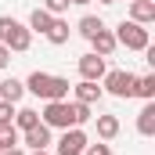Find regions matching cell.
Instances as JSON below:
<instances>
[{"label": "cell", "instance_id": "cell-12", "mask_svg": "<svg viewBox=\"0 0 155 155\" xmlns=\"http://www.w3.org/2000/svg\"><path fill=\"white\" fill-rule=\"evenodd\" d=\"M25 144H29L33 152H40V148H47V144H51V126H43V123H36L33 130H25Z\"/></svg>", "mask_w": 155, "mask_h": 155}, {"label": "cell", "instance_id": "cell-1", "mask_svg": "<svg viewBox=\"0 0 155 155\" xmlns=\"http://www.w3.org/2000/svg\"><path fill=\"white\" fill-rule=\"evenodd\" d=\"M25 90L29 94H36L43 101H65L69 97V79L65 76H51V72H33V76L25 79Z\"/></svg>", "mask_w": 155, "mask_h": 155}, {"label": "cell", "instance_id": "cell-22", "mask_svg": "<svg viewBox=\"0 0 155 155\" xmlns=\"http://www.w3.org/2000/svg\"><path fill=\"white\" fill-rule=\"evenodd\" d=\"M83 155H112V148H108V144H90V141H87Z\"/></svg>", "mask_w": 155, "mask_h": 155}, {"label": "cell", "instance_id": "cell-9", "mask_svg": "<svg viewBox=\"0 0 155 155\" xmlns=\"http://www.w3.org/2000/svg\"><path fill=\"white\" fill-rule=\"evenodd\" d=\"M72 94H76V101H83V105H94V101H101V87L94 83V79H79L76 87H72Z\"/></svg>", "mask_w": 155, "mask_h": 155}, {"label": "cell", "instance_id": "cell-3", "mask_svg": "<svg viewBox=\"0 0 155 155\" xmlns=\"http://www.w3.org/2000/svg\"><path fill=\"white\" fill-rule=\"evenodd\" d=\"M116 43L119 47H126V51H144L148 43H152V36H148V29L144 25H137V22H119V29H116Z\"/></svg>", "mask_w": 155, "mask_h": 155}, {"label": "cell", "instance_id": "cell-19", "mask_svg": "<svg viewBox=\"0 0 155 155\" xmlns=\"http://www.w3.org/2000/svg\"><path fill=\"white\" fill-rule=\"evenodd\" d=\"M18 144V130L11 126V123H0V152H7V148H15Z\"/></svg>", "mask_w": 155, "mask_h": 155}, {"label": "cell", "instance_id": "cell-18", "mask_svg": "<svg viewBox=\"0 0 155 155\" xmlns=\"http://www.w3.org/2000/svg\"><path fill=\"white\" fill-rule=\"evenodd\" d=\"M76 29H79V36H87V40H90L94 33H97V29H105V22H101L97 15H83V18H79V25H76Z\"/></svg>", "mask_w": 155, "mask_h": 155}, {"label": "cell", "instance_id": "cell-17", "mask_svg": "<svg viewBox=\"0 0 155 155\" xmlns=\"http://www.w3.org/2000/svg\"><path fill=\"white\" fill-rule=\"evenodd\" d=\"M134 97H144V101H155V76H137V87H134Z\"/></svg>", "mask_w": 155, "mask_h": 155}, {"label": "cell", "instance_id": "cell-5", "mask_svg": "<svg viewBox=\"0 0 155 155\" xmlns=\"http://www.w3.org/2000/svg\"><path fill=\"white\" fill-rule=\"evenodd\" d=\"M108 72V58H101V54H83L79 58V76L83 79H94V83H101V76Z\"/></svg>", "mask_w": 155, "mask_h": 155}, {"label": "cell", "instance_id": "cell-10", "mask_svg": "<svg viewBox=\"0 0 155 155\" xmlns=\"http://www.w3.org/2000/svg\"><path fill=\"white\" fill-rule=\"evenodd\" d=\"M22 94H25V83H22V79H15V76L0 79V101L18 105V101H22Z\"/></svg>", "mask_w": 155, "mask_h": 155}, {"label": "cell", "instance_id": "cell-26", "mask_svg": "<svg viewBox=\"0 0 155 155\" xmlns=\"http://www.w3.org/2000/svg\"><path fill=\"white\" fill-rule=\"evenodd\" d=\"M72 4H79V7H83V4H90V0H72Z\"/></svg>", "mask_w": 155, "mask_h": 155}, {"label": "cell", "instance_id": "cell-25", "mask_svg": "<svg viewBox=\"0 0 155 155\" xmlns=\"http://www.w3.org/2000/svg\"><path fill=\"white\" fill-rule=\"evenodd\" d=\"M29 155H47V148H40V152H29Z\"/></svg>", "mask_w": 155, "mask_h": 155}, {"label": "cell", "instance_id": "cell-24", "mask_svg": "<svg viewBox=\"0 0 155 155\" xmlns=\"http://www.w3.org/2000/svg\"><path fill=\"white\" fill-rule=\"evenodd\" d=\"M0 155H25V152H22V148L15 144V148H7V152H0Z\"/></svg>", "mask_w": 155, "mask_h": 155}, {"label": "cell", "instance_id": "cell-14", "mask_svg": "<svg viewBox=\"0 0 155 155\" xmlns=\"http://www.w3.org/2000/svg\"><path fill=\"white\" fill-rule=\"evenodd\" d=\"M94 123H97V137L101 141H112L119 134V116H94Z\"/></svg>", "mask_w": 155, "mask_h": 155}, {"label": "cell", "instance_id": "cell-20", "mask_svg": "<svg viewBox=\"0 0 155 155\" xmlns=\"http://www.w3.org/2000/svg\"><path fill=\"white\" fill-rule=\"evenodd\" d=\"M69 4H72V0H43V11H51L54 18H61V15L69 11Z\"/></svg>", "mask_w": 155, "mask_h": 155}, {"label": "cell", "instance_id": "cell-11", "mask_svg": "<svg viewBox=\"0 0 155 155\" xmlns=\"http://www.w3.org/2000/svg\"><path fill=\"white\" fill-rule=\"evenodd\" d=\"M137 134L141 137H155V101H148L137 112Z\"/></svg>", "mask_w": 155, "mask_h": 155}, {"label": "cell", "instance_id": "cell-23", "mask_svg": "<svg viewBox=\"0 0 155 155\" xmlns=\"http://www.w3.org/2000/svg\"><path fill=\"white\" fill-rule=\"evenodd\" d=\"M7 61H11V51H7V47L0 43V69H7Z\"/></svg>", "mask_w": 155, "mask_h": 155}, {"label": "cell", "instance_id": "cell-21", "mask_svg": "<svg viewBox=\"0 0 155 155\" xmlns=\"http://www.w3.org/2000/svg\"><path fill=\"white\" fill-rule=\"evenodd\" d=\"M0 123H15V105L11 101H0Z\"/></svg>", "mask_w": 155, "mask_h": 155}, {"label": "cell", "instance_id": "cell-6", "mask_svg": "<svg viewBox=\"0 0 155 155\" xmlns=\"http://www.w3.org/2000/svg\"><path fill=\"white\" fill-rule=\"evenodd\" d=\"M83 148H87V134L79 126H69L58 141V155H83Z\"/></svg>", "mask_w": 155, "mask_h": 155}, {"label": "cell", "instance_id": "cell-13", "mask_svg": "<svg viewBox=\"0 0 155 155\" xmlns=\"http://www.w3.org/2000/svg\"><path fill=\"white\" fill-rule=\"evenodd\" d=\"M43 36L51 40L54 47H61V43H69V36H72V29H69V22H65V18H54V22H51V29H47Z\"/></svg>", "mask_w": 155, "mask_h": 155}, {"label": "cell", "instance_id": "cell-7", "mask_svg": "<svg viewBox=\"0 0 155 155\" xmlns=\"http://www.w3.org/2000/svg\"><path fill=\"white\" fill-rule=\"evenodd\" d=\"M130 22L152 25L155 22V0H130Z\"/></svg>", "mask_w": 155, "mask_h": 155}, {"label": "cell", "instance_id": "cell-8", "mask_svg": "<svg viewBox=\"0 0 155 155\" xmlns=\"http://www.w3.org/2000/svg\"><path fill=\"white\" fill-rule=\"evenodd\" d=\"M90 47H94V54H101V58H112V51H116V33L112 29H97L94 36H90Z\"/></svg>", "mask_w": 155, "mask_h": 155}, {"label": "cell", "instance_id": "cell-2", "mask_svg": "<svg viewBox=\"0 0 155 155\" xmlns=\"http://www.w3.org/2000/svg\"><path fill=\"white\" fill-rule=\"evenodd\" d=\"M0 43L7 47V51H29V43H33V33H29V25H22L18 18H0Z\"/></svg>", "mask_w": 155, "mask_h": 155}, {"label": "cell", "instance_id": "cell-27", "mask_svg": "<svg viewBox=\"0 0 155 155\" xmlns=\"http://www.w3.org/2000/svg\"><path fill=\"white\" fill-rule=\"evenodd\" d=\"M101 4H116V0H101Z\"/></svg>", "mask_w": 155, "mask_h": 155}, {"label": "cell", "instance_id": "cell-16", "mask_svg": "<svg viewBox=\"0 0 155 155\" xmlns=\"http://www.w3.org/2000/svg\"><path fill=\"white\" fill-rule=\"evenodd\" d=\"M51 22H54V15H51V11H43V7H36V11L29 15V33H47V29H51Z\"/></svg>", "mask_w": 155, "mask_h": 155}, {"label": "cell", "instance_id": "cell-4", "mask_svg": "<svg viewBox=\"0 0 155 155\" xmlns=\"http://www.w3.org/2000/svg\"><path fill=\"white\" fill-rule=\"evenodd\" d=\"M101 83H105V90H108L112 97H134L137 76H134V72H126V69H112V72H105V76H101Z\"/></svg>", "mask_w": 155, "mask_h": 155}, {"label": "cell", "instance_id": "cell-15", "mask_svg": "<svg viewBox=\"0 0 155 155\" xmlns=\"http://www.w3.org/2000/svg\"><path fill=\"white\" fill-rule=\"evenodd\" d=\"M36 123H40V112H36V108H18V112H15V123H11V126L25 134V130H33Z\"/></svg>", "mask_w": 155, "mask_h": 155}]
</instances>
